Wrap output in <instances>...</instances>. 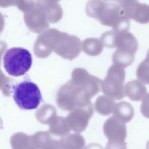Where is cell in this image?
Listing matches in <instances>:
<instances>
[{
  "mask_svg": "<svg viewBox=\"0 0 149 149\" xmlns=\"http://www.w3.org/2000/svg\"><path fill=\"white\" fill-rule=\"evenodd\" d=\"M88 16L116 31H128L130 19L126 16L120 0H90L86 6Z\"/></svg>",
  "mask_w": 149,
  "mask_h": 149,
  "instance_id": "obj_1",
  "label": "cell"
},
{
  "mask_svg": "<svg viewBox=\"0 0 149 149\" xmlns=\"http://www.w3.org/2000/svg\"><path fill=\"white\" fill-rule=\"evenodd\" d=\"M91 99L80 86L70 79L59 88L56 101L61 109L71 111L75 108L91 104Z\"/></svg>",
  "mask_w": 149,
  "mask_h": 149,
  "instance_id": "obj_2",
  "label": "cell"
},
{
  "mask_svg": "<svg viewBox=\"0 0 149 149\" xmlns=\"http://www.w3.org/2000/svg\"><path fill=\"white\" fill-rule=\"evenodd\" d=\"M100 39L105 47L116 48L113 52L115 54L134 56L138 49L136 38L128 31L112 30L104 33Z\"/></svg>",
  "mask_w": 149,
  "mask_h": 149,
  "instance_id": "obj_3",
  "label": "cell"
},
{
  "mask_svg": "<svg viewBox=\"0 0 149 149\" xmlns=\"http://www.w3.org/2000/svg\"><path fill=\"white\" fill-rule=\"evenodd\" d=\"M32 65L30 52L23 48L15 47L8 49L3 56L5 70L11 76H20L29 71Z\"/></svg>",
  "mask_w": 149,
  "mask_h": 149,
  "instance_id": "obj_4",
  "label": "cell"
},
{
  "mask_svg": "<svg viewBox=\"0 0 149 149\" xmlns=\"http://www.w3.org/2000/svg\"><path fill=\"white\" fill-rule=\"evenodd\" d=\"M125 68L115 64L111 66L107 70L106 77L101 82V90L103 94L116 100L125 98Z\"/></svg>",
  "mask_w": 149,
  "mask_h": 149,
  "instance_id": "obj_5",
  "label": "cell"
},
{
  "mask_svg": "<svg viewBox=\"0 0 149 149\" xmlns=\"http://www.w3.org/2000/svg\"><path fill=\"white\" fill-rule=\"evenodd\" d=\"M13 91L15 102L24 110L37 108L42 100L38 87L30 81H23L16 84Z\"/></svg>",
  "mask_w": 149,
  "mask_h": 149,
  "instance_id": "obj_6",
  "label": "cell"
},
{
  "mask_svg": "<svg viewBox=\"0 0 149 149\" xmlns=\"http://www.w3.org/2000/svg\"><path fill=\"white\" fill-rule=\"evenodd\" d=\"M51 139L48 132L40 131L31 136L17 132L12 136L10 143L12 149H41Z\"/></svg>",
  "mask_w": 149,
  "mask_h": 149,
  "instance_id": "obj_7",
  "label": "cell"
},
{
  "mask_svg": "<svg viewBox=\"0 0 149 149\" xmlns=\"http://www.w3.org/2000/svg\"><path fill=\"white\" fill-rule=\"evenodd\" d=\"M54 51L62 58L72 61L77 58L81 51L80 39L65 32H60Z\"/></svg>",
  "mask_w": 149,
  "mask_h": 149,
  "instance_id": "obj_8",
  "label": "cell"
},
{
  "mask_svg": "<svg viewBox=\"0 0 149 149\" xmlns=\"http://www.w3.org/2000/svg\"><path fill=\"white\" fill-rule=\"evenodd\" d=\"M93 114L94 109L91 103L86 107L75 108L70 112L65 119L70 130L80 133L86 129Z\"/></svg>",
  "mask_w": 149,
  "mask_h": 149,
  "instance_id": "obj_9",
  "label": "cell"
},
{
  "mask_svg": "<svg viewBox=\"0 0 149 149\" xmlns=\"http://www.w3.org/2000/svg\"><path fill=\"white\" fill-rule=\"evenodd\" d=\"M71 80L80 86L91 98L97 95L101 90L102 80L90 74L84 68L74 69L71 74Z\"/></svg>",
  "mask_w": 149,
  "mask_h": 149,
  "instance_id": "obj_10",
  "label": "cell"
},
{
  "mask_svg": "<svg viewBox=\"0 0 149 149\" xmlns=\"http://www.w3.org/2000/svg\"><path fill=\"white\" fill-rule=\"evenodd\" d=\"M103 132L110 142L124 143L127 137L125 123L113 116L108 118L104 123Z\"/></svg>",
  "mask_w": 149,
  "mask_h": 149,
  "instance_id": "obj_11",
  "label": "cell"
},
{
  "mask_svg": "<svg viewBox=\"0 0 149 149\" xmlns=\"http://www.w3.org/2000/svg\"><path fill=\"white\" fill-rule=\"evenodd\" d=\"M123 9L130 19L140 24L149 23V5L141 3L138 0H120Z\"/></svg>",
  "mask_w": 149,
  "mask_h": 149,
  "instance_id": "obj_12",
  "label": "cell"
},
{
  "mask_svg": "<svg viewBox=\"0 0 149 149\" xmlns=\"http://www.w3.org/2000/svg\"><path fill=\"white\" fill-rule=\"evenodd\" d=\"M38 8L45 14L48 20L56 23L62 17L63 10L57 0H38Z\"/></svg>",
  "mask_w": 149,
  "mask_h": 149,
  "instance_id": "obj_13",
  "label": "cell"
},
{
  "mask_svg": "<svg viewBox=\"0 0 149 149\" xmlns=\"http://www.w3.org/2000/svg\"><path fill=\"white\" fill-rule=\"evenodd\" d=\"M147 88L139 80H133L128 81L125 86V95L132 101L141 100L147 94Z\"/></svg>",
  "mask_w": 149,
  "mask_h": 149,
  "instance_id": "obj_14",
  "label": "cell"
},
{
  "mask_svg": "<svg viewBox=\"0 0 149 149\" xmlns=\"http://www.w3.org/2000/svg\"><path fill=\"white\" fill-rule=\"evenodd\" d=\"M112 113L113 116L126 123L129 122L133 119L134 111L130 103L126 101H120L115 104Z\"/></svg>",
  "mask_w": 149,
  "mask_h": 149,
  "instance_id": "obj_15",
  "label": "cell"
},
{
  "mask_svg": "<svg viewBox=\"0 0 149 149\" xmlns=\"http://www.w3.org/2000/svg\"><path fill=\"white\" fill-rule=\"evenodd\" d=\"M59 143L63 149H84L86 141L80 133H72L62 137Z\"/></svg>",
  "mask_w": 149,
  "mask_h": 149,
  "instance_id": "obj_16",
  "label": "cell"
},
{
  "mask_svg": "<svg viewBox=\"0 0 149 149\" xmlns=\"http://www.w3.org/2000/svg\"><path fill=\"white\" fill-rule=\"evenodd\" d=\"M49 126V132L55 136L64 137L71 131L66 119L61 116H56Z\"/></svg>",
  "mask_w": 149,
  "mask_h": 149,
  "instance_id": "obj_17",
  "label": "cell"
},
{
  "mask_svg": "<svg viewBox=\"0 0 149 149\" xmlns=\"http://www.w3.org/2000/svg\"><path fill=\"white\" fill-rule=\"evenodd\" d=\"M115 104L113 99L106 95H100L95 101L94 108L98 113L108 116L112 113Z\"/></svg>",
  "mask_w": 149,
  "mask_h": 149,
  "instance_id": "obj_18",
  "label": "cell"
},
{
  "mask_svg": "<svg viewBox=\"0 0 149 149\" xmlns=\"http://www.w3.org/2000/svg\"><path fill=\"white\" fill-rule=\"evenodd\" d=\"M103 46L100 39L94 37L87 38L83 41L82 49L90 56H97L101 54Z\"/></svg>",
  "mask_w": 149,
  "mask_h": 149,
  "instance_id": "obj_19",
  "label": "cell"
},
{
  "mask_svg": "<svg viewBox=\"0 0 149 149\" xmlns=\"http://www.w3.org/2000/svg\"><path fill=\"white\" fill-rule=\"evenodd\" d=\"M56 110L50 104H44L40 107L36 113L37 119L42 124H49L56 116Z\"/></svg>",
  "mask_w": 149,
  "mask_h": 149,
  "instance_id": "obj_20",
  "label": "cell"
},
{
  "mask_svg": "<svg viewBox=\"0 0 149 149\" xmlns=\"http://www.w3.org/2000/svg\"><path fill=\"white\" fill-rule=\"evenodd\" d=\"M136 76L138 80L143 84H149V49L147 51L146 59L137 66Z\"/></svg>",
  "mask_w": 149,
  "mask_h": 149,
  "instance_id": "obj_21",
  "label": "cell"
},
{
  "mask_svg": "<svg viewBox=\"0 0 149 149\" xmlns=\"http://www.w3.org/2000/svg\"><path fill=\"white\" fill-rule=\"evenodd\" d=\"M140 112L143 116L149 119V93L146 94L142 99Z\"/></svg>",
  "mask_w": 149,
  "mask_h": 149,
  "instance_id": "obj_22",
  "label": "cell"
},
{
  "mask_svg": "<svg viewBox=\"0 0 149 149\" xmlns=\"http://www.w3.org/2000/svg\"><path fill=\"white\" fill-rule=\"evenodd\" d=\"M105 149H127V143H113L108 141L105 146Z\"/></svg>",
  "mask_w": 149,
  "mask_h": 149,
  "instance_id": "obj_23",
  "label": "cell"
},
{
  "mask_svg": "<svg viewBox=\"0 0 149 149\" xmlns=\"http://www.w3.org/2000/svg\"><path fill=\"white\" fill-rule=\"evenodd\" d=\"M41 149H63L59 141L54 140L51 139Z\"/></svg>",
  "mask_w": 149,
  "mask_h": 149,
  "instance_id": "obj_24",
  "label": "cell"
},
{
  "mask_svg": "<svg viewBox=\"0 0 149 149\" xmlns=\"http://www.w3.org/2000/svg\"><path fill=\"white\" fill-rule=\"evenodd\" d=\"M5 79V76H4L2 72L0 71V89L2 90L4 94L8 95L7 93H9V91L7 88V81Z\"/></svg>",
  "mask_w": 149,
  "mask_h": 149,
  "instance_id": "obj_25",
  "label": "cell"
},
{
  "mask_svg": "<svg viewBox=\"0 0 149 149\" xmlns=\"http://www.w3.org/2000/svg\"><path fill=\"white\" fill-rule=\"evenodd\" d=\"M84 149H104V148L100 144L93 143L88 144L86 147H85Z\"/></svg>",
  "mask_w": 149,
  "mask_h": 149,
  "instance_id": "obj_26",
  "label": "cell"
},
{
  "mask_svg": "<svg viewBox=\"0 0 149 149\" xmlns=\"http://www.w3.org/2000/svg\"><path fill=\"white\" fill-rule=\"evenodd\" d=\"M16 0H0V6H7L8 5H11L16 2Z\"/></svg>",
  "mask_w": 149,
  "mask_h": 149,
  "instance_id": "obj_27",
  "label": "cell"
},
{
  "mask_svg": "<svg viewBox=\"0 0 149 149\" xmlns=\"http://www.w3.org/2000/svg\"><path fill=\"white\" fill-rule=\"evenodd\" d=\"M146 149H149V141H148L147 143V144H146Z\"/></svg>",
  "mask_w": 149,
  "mask_h": 149,
  "instance_id": "obj_28",
  "label": "cell"
},
{
  "mask_svg": "<svg viewBox=\"0 0 149 149\" xmlns=\"http://www.w3.org/2000/svg\"><path fill=\"white\" fill-rule=\"evenodd\" d=\"M2 120H1V119L0 118V129L1 128V127H2Z\"/></svg>",
  "mask_w": 149,
  "mask_h": 149,
  "instance_id": "obj_29",
  "label": "cell"
},
{
  "mask_svg": "<svg viewBox=\"0 0 149 149\" xmlns=\"http://www.w3.org/2000/svg\"><path fill=\"white\" fill-rule=\"evenodd\" d=\"M57 1H60V0H57Z\"/></svg>",
  "mask_w": 149,
  "mask_h": 149,
  "instance_id": "obj_30",
  "label": "cell"
}]
</instances>
